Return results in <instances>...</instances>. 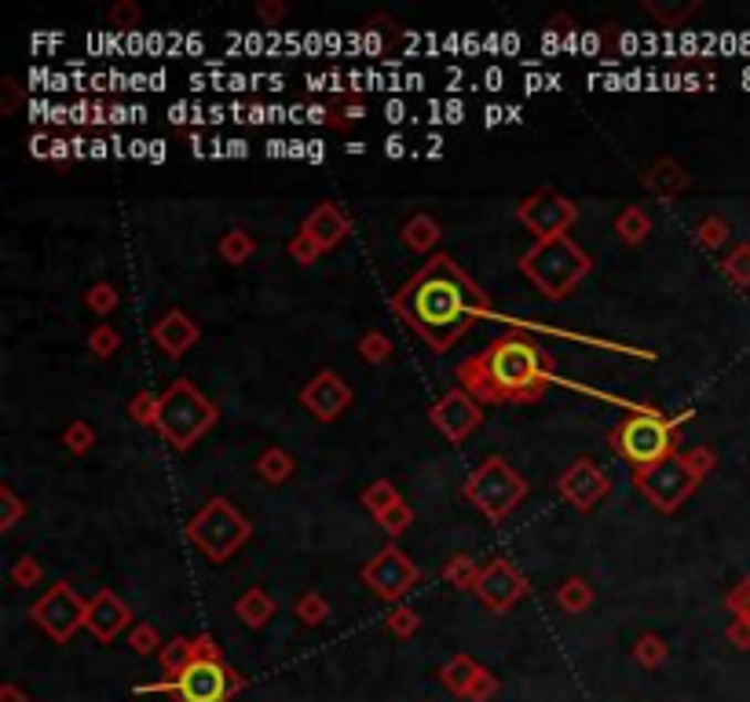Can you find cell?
Returning a JSON list of instances; mask_svg holds the SVG:
<instances>
[{"label": "cell", "instance_id": "23", "mask_svg": "<svg viewBox=\"0 0 750 702\" xmlns=\"http://www.w3.org/2000/svg\"><path fill=\"white\" fill-rule=\"evenodd\" d=\"M293 472H296V461H293L290 450H282V447H268L264 454L257 458V475L264 483H271V486L290 483Z\"/></svg>", "mask_w": 750, "mask_h": 702}, {"label": "cell", "instance_id": "31", "mask_svg": "<svg viewBox=\"0 0 750 702\" xmlns=\"http://www.w3.org/2000/svg\"><path fill=\"white\" fill-rule=\"evenodd\" d=\"M85 304L95 315H111V312H117V304H122V293H117L114 282H95V285H88Z\"/></svg>", "mask_w": 750, "mask_h": 702}, {"label": "cell", "instance_id": "34", "mask_svg": "<svg viewBox=\"0 0 750 702\" xmlns=\"http://www.w3.org/2000/svg\"><path fill=\"white\" fill-rule=\"evenodd\" d=\"M285 253L293 256V264H301V268H312L315 260H323V253H326V249L319 245L312 234L296 231V234L290 238V245H285Z\"/></svg>", "mask_w": 750, "mask_h": 702}, {"label": "cell", "instance_id": "2", "mask_svg": "<svg viewBox=\"0 0 750 702\" xmlns=\"http://www.w3.org/2000/svg\"><path fill=\"white\" fill-rule=\"evenodd\" d=\"M458 380L480 402H539L556 374L545 352L520 333H506L458 366Z\"/></svg>", "mask_w": 750, "mask_h": 702}, {"label": "cell", "instance_id": "13", "mask_svg": "<svg viewBox=\"0 0 750 702\" xmlns=\"http://www.w3.org/2000/svg\"><path fill=\"white\" fill-rule=\"evenodd\" d=\"M428 421H433V428L447 439V443L458 447L483 425V410L466 388H450L447 396L428 410Z\"/></svg>", "mask_w": 750, "mask_h": 702}, {"label": "cell", "instance_id": "26", "mask_svg": "<svg viewBox=\"0 0 750 702\" xmlns=\"http://www.w3.org/2000/svg\"><path fill=\"white\" fill-rule=\"evenodd\" d=\"M257 253V242H253V234L249 231H242V228H235V231H228L220 238V256H223V264H246L249 256Z\"/></svg>", "mask_w": 750, "mask_h": 702}, {"label": "cell", "instance_id": "44", "mask_svg": "<svg viewBox=\"0 0 750 702\" xmlns=\"http://www.w3.org/2000/svg\"><path fill=\"white\" fill-rule=\"evenodd\" d=\"M634 659H637L640 666H659V662L666 659V645H663V637H656V633L640 637V640H637V648H634Z\"/></svg>", "mask_w": 750, "mask_h": 702}, {"label": "cell", "instance_id": "51", "mask_svg": "<svg viewBox=\"0 0 750 702\" xmlns=\"http://www.w3.org/2000/svg\"><path fill=\"white\" fill-rule=\"evenodd\" d=\"M491 692H494V677L487 670H480V677H476L472 688H469V699H487Z\"/></svg>", "mask_w": 750, "mask_h": 702}, {"label": "cell", "instance_id": "19", "mask_svg": "<svg viewBox=\"0 0 750 702\" xmlns=\"http://www.w3.org/2000/svg\"><path fill=\"white\" fill-rule=\"evenodd\" d=\"M301 231H304V234H312L315 242L330 253V249H337V245L344 242V238L352 234V220L344 217V209H341V206H333V201H319V206L304 217Z\"/></svg>", "mask_w": 750, "mask_h": 702}, {"label": "cell", "instance_id": "17", "mask_svg": "<svg viewBox=\"0 0 750 702\" xmlns=\"http://www.w3.org/2000/svg\"><path fill=\"white\" fill-rule=\"evenodd\" d=\"M85 626L100 645H111V640H117V633H125V629L133 626V611H128V604L117 597L114 589H100L88 600Z\"/></svg>", "mask_w": 750, "mask_h": 702}, {"label": "cell", "instance_id": "41", "mask_svg": "<svg viewBox=\"0 0 750 702\" xmlns=\"http://www.w3.org/2000/svg\"><path fill=\"white\" fill-rule=\"evenodd\" d=\"M725 238H729V223H725L721 217H707V220L696 228V242L704 245V249H718V245H725Z\"/></svg>", "mask_w": 750, "mask_h": 702}, {"label": "cell", "instance_id": "7", "mask_svg": "<svg viewBox=\"0 0 750 702\" xmlns=\"http://www.w3.org/2000/svg\"><path fill=\"white\" fill-rule=\"evenodd\" d=\"M528 491H531L528 480H523L506 458H487L466 480V497L491 523H502L506 516H513L517 505L528 497Z\"/></svg>", "mask_w": 750, "mask_h": 702}, {"label": "cell", "instance_id": "53", "mask_svg": "<svg viewBox=\"0 0 750 702\" xmlns=\"http://www.w3.org/2000/svg\"><path fill=\"white\" fill-rule=\"evenodd\" d=\"M729 637H732L740 648H750V622H736V626L729 629Z\"/></svg>", "mask_w": 750, "mask_h": 702}, {"label": "cell", "instance_id": "10", "mask_svg": "<svg viewBox=\"0 0 750 702\" xmlns=\"http://www.w3.org/2000/svg\"><path fill=\"white\" fill-rule=\"evenodd\" d=\"M360 578H363V586H371V593L377 600L396 604L421 581V567L414 564L396 542H388L385 549L374 553L371 560L363 564Z\"/></svg>", "mask_w": 750, "mask_h": 702}, {"label": "cell", "instance_id": "20", "mask_svg": "<svg viewBox=\"0 0 750 702\" xmlns=\"http://www.w3.org/2000/svg\"><path fill=\"white\" fill-rule=\"evenodd\" d=\"M645 190H652V195L656 198H663V201H670V198H677L681 195V190H688V169L685 165H677L674 158H659L656 165H652V169L645 172Z\"/></svg>", "mask_w": 750, "mask_h": 702}, {"label": "cell", "instance_id": "14", "mask_svg": "<svg viewBox=\"0 0 750 702\" xmlns=\"http://www.w3.org/2000/svg\"><path fill=\"white\" fill-rule=\"evenodd\" d=\"M472 593L483 600V608L506 615L517 600L528 597V581H523V575L506 560V556H494V560L483 564V570H480V578H476V589Z\"/></svg>", "mask_w": 750, "mask_h": 702}, {"label": "cell", "instance_id": "35", "mask_svg": "<svg viewBox=\"0 0 750 702\" xmlns=\"http://www.w3.org/2000/svg\"><path fill=\"white\" fill-rule=\"evenodd\" d=\"M293 611L301 615V622H304V626H323L326 618H330V604H326L323 593L308 589L304 597L296 600V608H293Z\"/></svg>", "mask_w": 750, "mask_h": 702}, {"label": "cell", "instance_id": "54", "mask_svg": "<svg viewBox=\"0 0 750 702\" xmlns=\"http://www.w3.org/2000/svg\"><path fill=\"white\" fill-rule=\"evenodd\" d=\"M582 52H586V55H601V33L597 30H586V38H582Z\"/></svg>", "mask_w": 750, "mask_h": 702}, {"label": "cell", "instance_id": "63", "mask_svg": "<svg viewBox=\"0 0 750 702\" xmlns=\"http://www.w3.org/2000/svg\"><path fill=\"white\" fill-rule=\"evenodd\" d=\"M4 702H22V695L15 692V688H4Z\"/></svg>", "mask_w": 750, "mask_h": 702}, {"label": "cell", "instance_id": "5", "mask_svg": "<svg viewBox=\"0 0 750 702\" xmlns=\"http://www.w3.org/2000/svg\"><path fill=\"white\" fill-rule=\"evenodd\" d=\"M688 418H692V410H685L681 418H663L656 407H645L637 413H629L612 432V450H618L629 465L637 469H648V465H659V461L674 458L677 454V428H681Z\"/></svg>", "mask_w": 750, "mask_h": 702}, {"label": "cell", "instance_id": "48", "mask_svg": "<svg viewBox=\"0 0 750 702\" xmlns=\"http://www.w3.org/2000/svg\"><path fill=\"white\" fill-rule=\"evenodd\" d=\"M681 458L688 461V469H692V472H699V475H707V472L713 469V461H718V454H713L710 447H696V450H685Z\"/></svg>", "mask_w": 750, "mask_h": 702}, {"label": "cell", "instance_id": "24", "mask_svg": "<svg viewBox=\"0 0 750 702\" xmlns=\"http://www.w3.org/2000/svg\"><path fill=\"white\" fill-rule=\"evenodd\" d=\"M615 234L623 238L626 245H645L652 234V217L640 206H626L615 217Z\"/></svg>", "mask_w": 750, "mask_h": 702}, {"label": "cell", "instance_id": "46", "mask_svg": "<svg viewBox=\"0 0 750 702\" xmlns=\"http://www.w3.org/2000/svg\"><path fill=\"white\" fill-rule=\"evenodd\" d=\"M139 4H133V0H117V4L106 11V19L114 22L117 30H136V22H139Z\"/></svg>", "mask_w": 750, "mask_h": 702}, {"label": "cell", "instance_id": "57", "mask_svg": "<svg viewBox=\"0 0 750 702\" xmlns=\"http://www.w3.org/2000/svg\"><path fill=\"white\" fill-rule=\"evenodd\" d=\"M355 125V122H363V103H355V106H344V125Z\"/></svg>", "mask_w": 750, "mask_h": 702}, {"label": "cell", "instance_id": "61", "mask_svg": "<svg viewBox=\"0 0 750 702\" xmlns=\"http://www.w3.org/2000/svg\"><path fill=\"white\" fill-rule=\"evenodd\" d=\"M125 114H128V111H125V106H111V122H114V125H122V122H128V117H125Z\"/></svg>", "mask_w": 750, "mask_h": 702}, {"label": "cell", "instance_id": "38", "mask_svg": "<svg viewBox=\"0 0 750 702\" xmlns=\"http://www.w3.org/2000/svg\"><path fill=\"white\" fill-rule=\"evenodd\" d=\"M158 399L162 391H136L133 402H128V418L136 425H154L158 421Z\"/></svg>", "mask_w": 750, "mask_h": 702}, {"label": "cell", "instance_id": "47", "mask_svg": "<svg viewBox=\"0 0 750 702\" xmlns=\"http://www.w3.org/2000/svg\"><path fill=\"white\" fill-rule=\"evenodd\" d=\"M128 645H133L136 656H150V651L158 648V629L147 626V622L133 626V637H128Z\"/></svg>", "mask_w": 750, "mask_h": 702}, {"label": "cell", "instance_id": "16", "mask_svg": "<svg viewBox=\"0 0 750 702\" xmlns=\"http://www.w3.org/2000/svg\"><path fill=\"white\" fill-rule=\"evenodd\" d=\"M352 399H355V391H352V385H348V380H344L337 370H319V374L301 388L304 410L312 413L315 421H323V425L337 421L341 413L352 407Z\"/></svg>", "mask_w": 750, "mask_h": 702}, {"label": "cell", "instance_id": "56", "mask_svg": "<svg viewBox=\"0 0 750 702\" xmlns=\"http://www.w3.org/2000/svg\"><path fill=\"white\" fill-rule=\"evenodd\" d=\"M403 150H407V147H403V139H399V136H392V139L385 143V154H388V158H403Z\"/></svg>", "mask_w": 750, "mask_h": 702}, {"label": "cell", "instance_id": "8", "mask_svg": "<svg viewBox=\"0 0 750 702\" xmlns=\"http://www.w3.org/2000/svg\"><path fill=\"white\" fill-rule=\"evenodd\" d=\"M238 688H242V677H235L223 659H195L180 677L165 684H139L136 692H173L180 702H228Z\"/></svg>", "mask_w": 750, "mask_h": 702}, {"label": "cell", "instance_id": "21", "mask_svg": "<svg viewBox=\"0 0 750 702\" xmlns=\"http://www.w3.org/2000/svg\"><path fill=\"white\" fill-rule=\"evenodd\" d=\"M275 611H279V608H275V600H271L260 586L246 589L242 597H238V604H235V615L242 618L246 626H253V629L268 626L271 618H275Z\"/></svg>", "mask_w": 750, "mask_h": 702}, {"label": "cell", "instance_id": "36", "mask_svg": "<svg viewBox=\"0 0 750 702\" xmlns=\"http://www.w3.org/2000/svg\"><path fill=\"white\" fill-rule=\"evenodd\" d=\"M63 447L70 450L74 458H85L88 450L95 447V428L88 421H70L66 432H63Z\"/></svg>", "mask_w": 750, "mask_h": 702}, {"label": "cell", "instance_id": "32", "mask_svg": "<svg viewBox=\"0 0 750 702\" xmlns=\"http://www.w3.org/2000/svg\"><path fill=\"white\" fill-rule=\"evenodd\" d=\"M88 352L95 359H111V355L122 352V333H117L111 323H100L88 333Z\"/></svg>", "mask_w": 750, "mask_h": 702}, {"label": "cell", "instance_id": "50", "mask_svg": "<svg viewBox=\"0 0 750 702\" xmlns=\"http://www.w3.org/2000/svg\"><path fill=\"white\" fill-rule=\"evenodd\" d=\"M257 19H264L268 27H275V22L285 19V4H282V0H260V4H257Z\"/></svg>", "mask_w": 750, "mask_h": 702}, {"label": "cell", "instance_id": "15", "mask_svg": "<svg viewBox=\"0 0 750 702\" xmlns=\"http://www.w3.org/2000/svg\"><path fill=\"white\" fill-rule=\"evenodd\" d=\"M556 491H561V497L571 509L590 513V509H597L604 497H608L612 480L604 475L597 461H571V465L561 472V480H556Z\"/></svg>", "mask_w": 750, "mask_h": 702}, {"label": "cell", "instance_id": "60", "mask_svg": "<svg viewBox=\"0 0 750 702\" xmlns=\"http://www.w3.org/2000/svg\"><path fill=\"white\" fill-rule=\"evenodd\" d=\"M88 154H92V158H106V143H103V139H92Z\"/></svg>", "mask_w": 750, "mask_h": 702}, {"label": "cell", "instance_id": "29", "mask_svg": "<svg viewBox=\"0 0 750 702\" xmlns=\"http://www.w3.org/2000/svg\"><path fill=\"white\" fill-rule=\"evenodd\" d=\"M476 677H480V666H476L469 656L450 659V666L444 670V681H447V688H455V692H461V695H469V688H472Z\"/></svg>", "mask_w": 750, "mask_h": 702}, {"label": "cell", "instance_id": "59", "mask_svg": "<svg viewBox=\"0 0 750 702\" xmlns=\"http://www.w3.org/2000/svg\"><path fill=\"white\" fill-rule=\"evenodd\" d=\"M308 122L323 125V122H326V111H323V106H312V111H308Z\"/></svg>", "mask_w": 750, "mask_h": 702}, {"label": "cell", "instance_id": "49", "mask_svg": "<svg viewBox=\"0 0 750 702\" xmlns=\"http://www.w3.org/2000/svg\"><path fill=\"white\" fill-rule=\"evenodd\" d=\"M725 604H729L732 611H740V615H743V622H750V578H743V581H740V589L729 593V600H725Z\"/></svg>", "mask_w": 750, "mask_h": 702}, {"label": "cell", "instance_id": "12", "mask_svg": "<svg viewBox=\"0 0 750 702\" xmlns=\"http://www.w3.org/2000/svg\"><path fill=\"white\" fill-rule=\"evenodd\" d=\"M85 615H88V604L77 597L70 581H55V586L30 608L33 622H38L52 640H59V645H66V640L85 626Z\"/></svg>", "mask_w": 750, "mask_h": 702}, {"label": "cell", "instance_id": "27", "mask_svg": "<svg viewBox=\"0 0 750 702\" xmlns=\"http://www.w3.org/2000/svg\"><path fill=\"white\" fill-rule=\"evenodd\" d=\"M480 570H483V564H476L472 556L458 553V556H450V560L444 564V578L455 589H476V578H480Z\"/></svg>", "mask_w": 750, "mask_h": 702}, {"label": "cell", "instance_id": "52", "mask_svg": "<svg viewBox=\"0 0 750 702\" xmlns=\"http://www.w3.org/2000/svg\"><path fill=\"white\" fill-rule=\"evenodd\" d=\"M4 95H8V99H4L0 111L11 114V111H15V103H19V88H15V81H11V77H4Z\"/></svg>", "mask_w": 750, "mask_h": 702}, {"label": "cell", "instance_id": "11", "mask_svg": "<svg viewBox=\"0 0 750 702\" xmlns=\"http://www.w3.org/2000/svg\"><path fill=\"white\" fill-rule=\"evenodd\" d=\"M517 220L534 234V242H545V238L567 234L571 223L579 220V206L567 195H561V190L542 187V190H534L531 198L520 201Z\"/></svg>", "mask_w": 750, "mask_h": 702}, {"label": "cell", "instance_id": "43", "mask_svg": "<svg viewBox=\"0 0 750 702\" xmlns=\"http://www.w3.org/2000/svg\"><path fill=\"white\" fill-rule=\"evenodd\" d=\"M385 626L396 637H414V633H418V626H421V618H418V611H410V608H392L388 618H385Z\"/></svg>", "mask_w": 750, "mask_h": 702}, {"label": "cell", "instance_id": "37", "mask_svg": "<svg viewBox=\"0 0 750 702\" xmlns=\"http://www.w3.org/2000/svg\"><path fill=\"white\" fill-rule=\"evenodd\" d=\"M410 523H414V509L407 502H396V505L388 509V513L377 516V527L385 531L392 542H396L403 531H410Z\"/></svg>", "mask_w": 750, "mask_h": 702}, {"label": "cell", "instance_id": "33", "mask_svg": "<svg viewBox=\"0 0 750 702\" xmlns=\"http://www.w3.org/2000/svg\"><path fill=\"white\" fill-rule=\"evenodd\" d=\"M360 355L371 366L388 363L392 359V337H388V333H381V329L363 333V337H360Z\"/></svg>", "mask_w": 750, "mask_h": 702}, {"label": "cell", "instance_id": "28", "mask_svg": "<svg viewBox=\"0 0 750 702\" xmlns=\"http://www.w3.org/2000/svg\"><path fill=\"white\" fill-rule=\"evenodd\" d=\"M396 502H403V497H399L396 483H392V480H377V483H371L363 491V505H366V513H371L374 520L381 513H388V509L396 505Z\"/></svg>", "mask_w": 750, "mask_h": 702}, {"label": "cell", "instance_id": "22", "mask_svg": "<svg viewBox=\"0 0 750 702\" xmlns=\"http://www.w3.org/2000/svg\"><path fill=\"white\" fill-rule=\"evenodd\" d=\"M439 238H444V231H439V223L433 217H425V212L403 223V245H407L410 253H433Z\"/></svg>", "mask_w": 750, "mask_h": 702}, {"label": "cell", "instance_id": "42", "mask_svg": "<svg viewBox=\"0 0 750 702\" xmlns=\"http://www.w3.org/2000/svg\"><path fill=\"white\" fill-rule=\"evenodd\" d=\"M41 578H44V567L33 560V556H19V560L11 564V581H15V586H22V589L38 586Z\"/></svg>", "mask_w": 750, "mask_h": 702}, {"label": "cell", "instance_id": "40", "mask_svg": "<svg viewBox=\"0 0 750 702\" xmlns=\"http://www.w3.org/2000/svg\"><path fill=\"white\" fill-rule=\"evenodd\" d=\"M0 505H4V513H0V531H15V523L27 516V502L4 483L0 486Z\"/></svg>", "mask_w": 750, "mask_h": 702}, {"label": "cell", "instance_id": "25", "mask_svg": "<svg viewBox=\"0 0 750 702\" xmlns=\"http://www.w3.org/2000/svg\"><path fill=\"white\" fill-rule=\"evenodd\" d=\"M593 597H597V593H593L586 578H567L564 586L556 589V608L567 615H582L593 604Z\"/></svg>", "mask_w": 750, "mask_h": 702}, {"label": "cell", "instance_id": "62", "mask_svg": "<svg viewBox=\"0 0 750 702\" xmlns=\"http://www.w3.org/2000/svg\"><path fill=\"white\" fill-rule=\"evenodd\" d=\"M165 158V143H150V161H162Z\"/></svg>", "mask_w": 750, "mask_h": 702}, {"label": "cell", "instance_id": "39", "mask_svg": "<svg viewBox=\"0 0 750 702\" xmlns=\"http://www.w3.org/2000/svg\"><path fill=\"white\" fill-rule=\"evenodd\" d=\"M721 271L732 285H750V245L732 249V256L721 260Z\"/></svg>", "mask_w": 750, "mask_h": 702}, {"label": "cell", "instance_id": "45", "mask_svg": "<svg viewBox=\"0 0 750 702\" xmlns=\"http://www.w3.org/2000/svg\"><path fill=\"white\" fill-rule=\"evenodd\" d=\"M640 8H645L648 15H656V19L663 22V27H670V30L677 27V22H685V19H688V15H692V11H696V4H681V8H663V4H656V0H648V4H640Z\"/></svg>", "mask_w": 750, "mask_h": 702}, {"label": "cell", "instance_id": "4", "mask_svg": "<svg viewBox=\"0 0 750 702\" xmlns=\"http://www.w3.org/2000/svg\"><path fill=\"white\" fill-rule=\"evenodd\" d=\"M520 271L539 285L542 296L564 301V296L575 293V285L593 271V260L586 249H579L567 234H561V238L534 242L528 253L520 256Z\"/></svg>", "mask_w": 750, "mask_h": 702}, {"label": "cell", "instance_id": "1", "mask_svg": "<svg viewBox=\"0 0 750 702\" xmlns=\"http://www.w3.org/2000/svg\"><path fill=\"white\" fill-rule=\"evenodd\" d=\"M392 312L403 326H410L433 352H450L466 333L491 315L487 293L472 282L455 256L439 253L403 290L392 296Z\"/></svg>", "mask_w": 750, "mask_h": 702}, {"label": "cell", "instance_id": "6", "mask_svg": "<svg viewBox=\"0 0 750 702\" xmlns=\"http://www.w3.org/2000/svg\"><path fill=\"white\" fill-rule=\"evenodd\" d=\"M253 538V523H249L228 497H212L187 520V542L212 564H223Z\"/></svg>", "mask_w": 750, "mask_h": 702}, {"label": "cell", "instance_id": "18", "mask_svg": "<svg viewBox=\"0 0 750 702\" xmlns=\"http://www.w3.org/2000/svg\"><path fill=\"white\" fill-rule=\"evenodd\" d=\"M150 337H154V344H158L165 355H169V359H184V355L198 344L201 329H198L195 318L176 307V312H165L158 323H154Z\"/></svg>", "mask_w": 750, "mask_h": 702}, {"label": "cell", "instance_id": "58", "mask_svg": "<svg viewBox=\"0 0 750 702\" xmlns=\"http://www.w3.org/2000/svg\"><path fill=\"white\" fill-rule=\"evenodd\" d=\"M103 114H106V111H103V103H92V106H88V125H103V122H106Z\"/></svg>", "mask_w": 750, "mask_h": 702}, {"label": "cell", "instance_id": "3", "mask_svg": "<svg viewBox=\"0 0 750 702\" xmlns=\"http://www.w3.org/2000/svg\"><path fill=\"white\" fill-rule=\"evenodd\" d=\"M217 421H220L217 402H212L206 391H198L195 380L180 377L162 391L158 421H154V428L162 432L165 443L184 454V450L195 447Z\"/></svg>", "mask_w": 750, "mask_h": 702}, {"label": "cell", "instance_id": "9", "mask_svg": "<svg viewBox=\"0 0 750 702\" xmlns=\"http://www.w3.org/2000/svg\"><path fill=\"white\" fill-rule=\"evenodd\" d=\"M699 480H704V475L688 469V461L681 454L666 458V461H659V465L634 469V486L659 509V513H677V509L692 497Z\"/></svg>", "mask_w": 750, "mask_h": 702}, {"label": "cell", "instance_id": "55", "mask_svg": "<svg viewBox=\"0 0 750 702\" xmlns=\"http://www.w3.org/2000/svg\"><path fill=\"white\" fill-rule=\"evenodd\" d=\"M70 154H74V143H66V139H52V158H55V161H66Z\"/></svg>", "mask_w": 750, "mask_h": 702}, {"label": "cell", "instance_id": "30", "mask_svg": "<svg viewBox=\"0 0 750 702\" xmlns=\"http://www.w3.org/2000/svg\"><path fill=\"white\" fill-rule=\"evenodd\" d=\"M190 662H195V640L176 637L173 645H165V651H162V666H165V673H169V677H180Z\"/></svg>", "mask_w": 750, "mask_h": 702}, {"label": "cell", "instance_id": "64", "mask_svg": "<svg viewBox=\"0 0 750 702\" xmlns=\"http://www.w3.org/2000/svg\"><path fill=\"white\" fill-rule=\"evenodd\" d=\"M231 154H238V158H242V154H246V143H242V139H235V143H231Z\"/></svg>", "mask_w": 750, "mask_h": 702}]
</instances>
